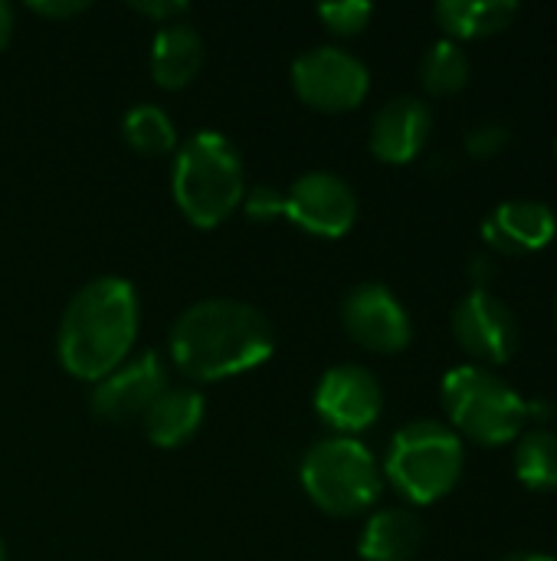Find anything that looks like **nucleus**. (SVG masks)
<instances>
[{
  "label": "nucleus",
  "mask_w": 557,
  "mask_h": 561,
  "mask_svg": "<svg viewBox=\"0 0 557 561\" xmlns=\"http://www.w3.org/2000/svg\"><path fill=\"white\" fill-rule=\"evenodd\" d=\"M272 322L243 299H200L171 329V358L194 381L250 371L272 355Z\"/></svg>",
  "instance_id": "1"
},
{
  "label": "nucleus",
  "mask_w": 557,
  "mask_h": 561,
  "mask_svg": "<svg viewBox=\"0 0 557 561\" xmlns=\"http://www.w3.org/2000/svg\"><path fill=\"white\" fill-rule=\"evenodd\" d=\"M138 335V293L125 276L85 283L66 306L56 348L69 375L98 381L112 375Z\"/></svg>",
  "instance_id": "2"
},
{
  "label": "nucleus",
  "mask_w": 557,
  "mask_h": 561,
  "mask_svg": "<svg viewBox=\"0 0 557 561\" xmlns=\"http://www.w3.org/2000/svg\"><path fill=\"white\" fill-rule=\"evenodd\" d=\"M174 201L197 224L213 227L243 201L240 148L213 128L194 131L174 158Z\"/></svg>",
  "instance_id": "3"
},
{
  "label": "nucleus",
  "mask_w": 557,
  "mask_h": 561,
  "mask_svg": "<svg viewBox=\"0 0 557 561\" xmlns=\"http://www.w3.org/2000/svg\"><path fill=\"white\" fill-rule=\"evenodd\" d=\"M302 486L332 516H358L381 493L374 454L355 437H325L302 457Z\"/></svg>",
  "instance_id": "4"
},
{
  "label": "nucleus",
  "mask_w": 557,
  "mask_h": 561,
  "mask_svg": "<svg viewBox=\"0 0 557 561\" xmlns=\"http://www.w3.org/2000/svg\"><path fill=\"white\" fill-rule=\"evenodd\" d=\"M443 408L466 437L486 447L509 444L529 421V401L509 381L476 365H460L443 378Z\"/></svg>",
  "instance_id": "5"
},
{
  "label": "nucleus",
  "mask_w": 557,
  "mask_h": 561,
  "mask_svg": "<svg viewBox=\"0 0 557 561\" xmlns=\"http://www.w3.org/2000/svg\"><path fill=\"white\" fill-rule=\"evenodd\" d=\"M463 473V444L440 421H414L401 427L387 450L391 483L414 503L446 496Z\"/></svg>",
  "instance_id": "6"
},
{
  "label": "nucleus",
  "mask_w": 557,
  "mask_h": 561,
  "mask_svg": "<svg viewBox=\"0 0 557 561\" xmlns=\"http://www.w3.org/2000/svg\"><path fill=\"white\" fill-rule=\"evenodd\" d=\"M295 92L325 112L355 108L371 85L368 66L341 46H312L292 62Z\"/></svg>",
  "instance_id": "7"
},
{
  "label": "nucleus",
  "mask_w": 557,
  "mask_h": 561,
  "mask_svg": "<svg viewBox=\"0 0 557 561\" xmlns=\"http://www.w3.org/2000/svg\"><path fill=\"white\" fill-rule=\"evenodd\" d=\"M286 217L318 237H341L358 217V197L351 184L335 171H305L286 194Z\"/></svg>",
  "instance_id": "8"
},
{
  "label": "nucleus",
  "mask_w": 557,
  "mask_h": 561,
  "mask_svg": "<svg viewBox=\"0 0 557 561\" xmlns=\"http://www.w3.org/2000/svg\"><path fill=\"white\" fill-rule=\"evenodd\" d=\"M341 322L371 352H401L410 342V316L384 283H358L341 302Z\"/></svg>",
  "instance_id": "9"
},
{
  "label": "nucleus",
  "mask_w": 557,
  "mask_h": 561,
  "mask_svg": "<svg viewBox=\"0 0 557 561\" xmlns=\"http://www.w3.org/2000/svg\"><path fill=\"white\" fill-rule=\"evenodd\" d=\"M460 345L483 362H509L519 348V325L512 309L489 289H473L453 312Z\"/></svg>",
  "instance_id": "10"
},
{
  "label": "nucleus",
  "mask_w": 557,
  "mask_h": 561,
  "mask_svg": "<svg viewBox=\"0 0 557 561\" xmlns=\"http://www.w3.org/2000/svg\"><path fill=\"white\" fill-rule=\"evenodd\" d=\"M164 388H167V378H164L161 358L154 352H144L131 362H121L112 375L98 378L89 398V408L98 421L121 424V421L141 417Z\"/></svg>",
  "instance_id": "11"
},
{
  "label": "nucleus",
  "mask_w": 557,
  "mask_h": 561,
  "mask_svg": "<svg viewBox=\"0 0 557 561\" xmlns=\"http://www.w3.org/2000/svg\"><path fill=\"white\" fill-rule=\"evenodd\" d=\"M318 414L338 431H364L381 417L384 391L381 381L361 365H335L315 388Z\"/></svg>",
  "instance_id": "12"
},
{
  "label": "nucleus",
  "mask_w": 557,
  "mask_h": 561,
  "mask_svg": "<svg viewBox=\"0 0 557 561\" xmlns=\"http://www.w3.org/2000/svg\"><path fill=\"white\" fill-rule=\"evenodd\" d=\"M430 105L414 95H397L384 108H378L371 122V151L381 161L404 164L420 154V148L430 138Z\"/></svg>",
  "instance_id": "13"
},
{
  "label": "nucleus",
  "mask_w": 557,
  "mask_h": 561,
  "mask_svg": "<svg viewBox=\"0 0 557 561\" xmlns=\"http://www.w3.org/2000/svg\"><path fill=\"white\" fill-rule=\"evenodd\" d=\"M486 240L502 253H535L552 243L557 230L555 214L538 201H506L486 220Z\"/></svg>",
  "instance_id": "14"
},
{
  "label": "nucleus",
  "mask_w": 557,
  "mask_h": 561,
  "mask_svg": "<svg viewBox=\"0 0 557 561\" xmlns=\"http://www.w3.org/2000/svg\"><path fill=\"white\" fill-rule=\"evenodd\" d=\"M204 66V39L200 33L184 23H164L151 43V76L164 89H181L187 85Z\"/></svg>",
  "instance_id": "15"
},
{
  "label": "nucleus",
  "mask_w": 557,
  "mask_h": 561,
  "mask_svg": "<svg viewBox=\"0 0 557 561\" xmlns=\"http://www.w3.org/2000/svg\"><path fill=\"white\" fill-rule=\"evenodd\" d=\"M204 394L194 388H164L151 408L141 414V427L148 434L151 444L158 447H177L181 440H187L200 421H204Z\"/></svg>",
  "instance_id": "16"
},
{
  "label": "nucleus",
  "mask_w": 557,
  "mask_h": 561,
  "mask_svg": "<svg viewBox=\"0 0 557 561\" xmlns=\"http://www.w3.org/2000/svg\"><path fill=\"white\" fill-rule=\"evenodd\" d=\"M423 542V523L410 510H381L361 533L364 561H410Z\"/></svg>",
  "instance_id": "17"
},
{
  "label": "nucleus",
  "mask_w": 557,
  "mask_h": 561,
  "mask_svg": "<svg viewBox=\"0 0 557 561\" xmlns=\"http://www.w3.org/2000/svg\"><path fill=\"white\" fill-rule=\"evenodd\" d=\"M519 16L515 0H440L437 20L456 36H489Z\"/></svg>",
  "instance_id": "18"
},
{
  "label": "nucleus",
  "mask_w": 557,
  "mask_h": 561,
  "mask_svg": "<svg viewBox=\"0 0 557 561\" xmlns=\"http://www.w3.org/2000/svg\"><path fill=\"white\" fill-rule=\"evenodd\" d=\"M121 135L125 141L141 151V154H164L177 145V128L171 122V115L151 102L131 105L121 118Z\"/></svg>",
  "instance_id": "19"
},
{
  "label": "nucleus",
  "mask_w": 557,
  "mask_h": 561,
  "mask_svg": "<svg viewBox=\"0 0 557 561\" xmlns=\"http://www.w3.org/2000/svg\"><path fill=\"white\" fill-rule=\"evenodd\" d=\"M515 473L529 490H557V434L532 431L515 450Z\"/></svg>",
  "instance_id": "20"
},
{
  "label": "nucleus",
  "mask_w": 557,
  "mask_h": 561,
  "mask_svg": "<svg viewBox=\"0 0 557 561\" xmlns=\"http://www.w3.org/2000/svg\"><path fill=\"white\" fill-rule=\"evenodd\" d=\"M420 79L437 95L460 92L469 79V59L453 39H440L427 49L423 66H420Z\"/></svg>",
  "instance_id": "21"
},
{
  "label": "nucleus",
  "mask_w": 557,
  "mask_h": 561,
  "mask_svg": "<svg viewBox=\"0 0 557 561\" xmlns=\"http://www.w3.org/2000/svg\"><path fill=\"white\" fill-rule=\"evenodd\" d=\"M374 13V7L368 0H335V3H322L318 16L335 30V33H358L368 16Z\"/></svg>",
  "instance_id": "22"
},
{
  "label": "nucleus",
  "mask_w": 557,
  "mask_h": 561,
  "mask_svg": "<svg viewBox=\"0 0 557 561\" xmlns=\"http://www.w3.org/2000/svg\"><path fill=\"white\" fill-rule=\"evenodd\" d=\"M286 210V194L276 191L272 184H256L250 194H246V214L253 220H272L276 214Z\"/></svg>",
  "instance_id": "23"
},
{
  "label": "nucleus",
  "mask_w": 557,
  "mask_h": 561,
  "mask_svg": "<svg viewBox=\"0 0 557 561\" xmlns=\"http://www.w3.org/2000/svg\"><path fill=\"white\" fill-rule=\"evenodd\" d=\"M506 141H509V131H506L502 125H479V128L469 131L466 148H469V154H476V158H489V154L502 151Z\"/></svg>",
  "instance_id": "24"
},
{
  "label": "nucleus",
  "mask_w": 557,
  "mask_h": 561,
  "mask_svg": "<svg viewBox=\"0 0 557 561\" xmlns=\"http://www.w3.org/2000/svg\"><path fill=\"white\" fill-rule=\"evenodd\" d=\"M131 10L148 13V16H158V20H171V23H174V16L190 13V3H187V0H131Z\"/></svg>",
  "instance_id": "25"
},
{
  "label": "nucleus",
  "mask_w": 557,
  "mask_h": 561,
  "mask_svg": "<svg viewBox=\"0 0 557 561\" xmlns=\"http://www.w3.org/2000/svg\"><path fill=\"white\" fill-rule=\"evenodd\" d=\"M30 7L46 16H72V13H82L89 0H33Z\"/></svg>",
  "instance_id": "26"
},
{
  "label": "nucleus",
  "mask_w": 557,
  "mask_h": 561,
  "mask_svg": "<svg viewBox=\"0 0 557 561\" xmlns=\"http://www.w3.org/2000/svg\"><path fill=\"white\" fill-rule=\"evenodd\" d=\"M10 33H13V7L0 0V46H7Z\"/></svg>",
  "instance_id": "27"
},
{
  "label": "nucleus",
  "mask_w": 557,
  "mask_h": 561,
  "mask_svg": "<svg viewBox=\"0 0 557 561\" xmlns=\"http://www.w3.org/2000/svg\"><path fill=\"white\" fill-rule=\"evenodd\" d=\"M502 561H557L552 556H542V552H515V556H509V559Z\"/></svg>",
  "instance_id": "28"
},
{
  "label": "nucleus",
  "mask_w": 557,
  "mask_h": 561,
  "mask_svg": "<svg viewBox=\"0 0 557 561\" xmlns=\"http://www.w3.org/2000/svg\"><path fill=\"white\" fill-rule=\"evenodd\" d=\"M0 561H7V549H3V542H0Z\"/></svg>",
  "instance_id": "29"
}]
</instances>
